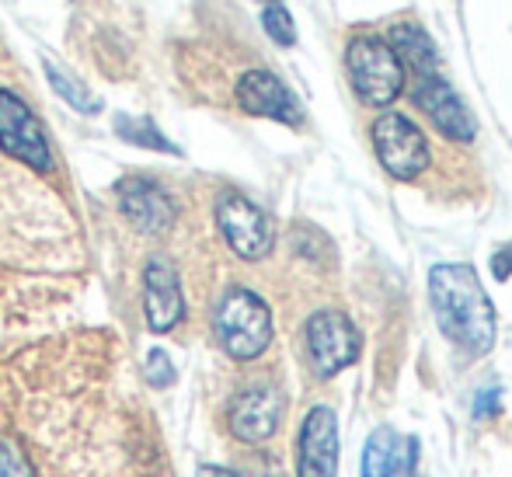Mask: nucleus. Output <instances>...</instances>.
Instances as JSON below:
<instances>
[{
	"instance_id": "obj_1",
	"label": "nucleus",
	"mask_w": 512,
	"mask_h": 477,
	"mask_svg": "<svg viewBox=\"0 0 512 477\" xmlns=\"http://www.w3.org/2000/svg\"><path fill=\"white\" fill-rule=\"evenodd\" d=\"M429 296L436 321L453 345L485 356L495 342V307L471 265H436L429 272Z\"/></svg>"
},
{
	"instance_id": "obj_2",
	"label": "nucleus",
	"mask_w": 512,
	"mask_h": 477,
	"mask_svg": "<svg viewBox=\"0 0 512 477\" xmlns=\"http://www.w3.org/2000/svg\"><path fill=\"white\" fill-rule=\"evenodd\" d=\"M213 335L234 359H258L272 342V314L258 293L234 286L220 296L213 310Z\"/></svg>"
},
{
	"instance_id": "obj_3",
	"label": "nucleus",
	"mask_w": 512,
	"mask_h": 477,
	"mask_svg": "<svg viewBox=\"0 0 512 477\" xmlns=\"http://www.w3.org/2000/svg\"><path fill=\"white\" fill-rule=\"evenodd\" d=\"M345 67H349L352 91L363 105L384 108L405 88V63L398 60L394 46L380 35H359L345 49Z\"/></svg>"
},
{
	"instance_id": "obj_4",
	"label": "nucleus",
	"mask_w": 512,
	"mask_h": 477,
	"mask_svg": "<svg viewBox=\"0 0 512 477\" xmlns=\"http://www.w3.org/2000/svg\"><path fill=\"white\" fill-rule=\"evenodd\" d=\"M373 150L387 175H394L398 182H411L429 168V143L422 129L401 112H387L373 122Z\"/></svg>"
},
{
	"instance_id": "obj_5",
	"label": "nucleus",
	"mask_w": 512,
	"mask_h": 477,
	"mask_svg": "<svg viewBox=\"0 0 512 477\" xmlns=\"http://www.w3.org/2000/svg\"><path fill=\"white\" fill-rule=\"evenodd\" d=\"M216 227L227 237V244L234 248V255L258 262L272 251V223L262 209L251 199H244L241 192H223L216 199Z\"/></svg>"
},
{
	"instance_id": "obj_6",
	"label": "nucleus",
	"mask_w": 512,
	"mask_h": 477,
	"mask_svg": "<svg viewBox=\"0 0 512 477\" xmlns=\"http://www.w3.org/2000/svg\"><path fill=\"white\" fill-rule=\"evenodd\" d=\"M0 147H4V154L18 157L21 164H28L35 171L53 168V150H49L46 129L39 126L32 108L14 91H0Z\"/></svg>"
},
{
	"instance_id": "obj_7",
	"label": "nucleus",
	"mask_w": 512,
	"mask_h": 477,
	"mask_svg": "<svg viewBox=\"0 0 512 477\" xmlns=\"http://www.w3.org/2000/svg\"><path fill=\"white\" fill-rule=\"evenodd\" d=\"M307 356L317 377H335L359 356V331L338 310H317L307 321Z\"/></svg>"
},
{
	"instance_id": "obj_8",
	"label": "nucleus",
	"mask_w": 512,
	"mask_h": 477,
	"mask_svg": "<svg viewBox=\"0 0 512 477\" xmlns=\"http://www.w3.org/2000/svg\"><path fill=\"white\" fill-rule=\"evenodd\" d=\"M283 390L272 387V383H255V387H244L241 394L230 401L227 408V425L241 443H265L272 432L283 422Z\"/></svg>"
},
{
	"instance_id": "obj_9",
	"label": "nucleus",
	"mask_w": 512,
	"mask_h": 477,
	"mask_svg": "<svg viewBox=\"0 0 512 477\" xmlns=\"http://www.w3.org/2000/svg\"><path fill=\"white\" fill-rule=\"evenodd\" d=\"M411 98L415 105L436 122V129L443 136L457 143H467L474 140V115L467 112V105L460 101L457 91L443 81V74L436 70H425V74H415V84H411Z\"/></svg>"
},
{
	"instance_id": "obj_10",
	"label": "nucleus",
	"mask_w": 512,
	"mask_h": 477,
	"mask_svg": "<svg viewBox=\"0 0 512 477\" xmlns=\"http://www.w3.org/2000/svg\"><path fill=\"white\" fill-rule=\"evenodd\" d=\"M115 199L129 223L140 234H164L175 223V199L154 182V178H122L115 185Z\"/></svg>"
},
{
	"instance_id": "obj_11",
	"label": "nucleus",
	"mask_w": 512,
	"mask_h": 477,
	"mask_svg": "<svg viewBox=\"0 0 512 477\" xmlns=\"http://www.w3.org/2000/svg\"><path fill=\"white\" fill-rule=\"evenodd\" d=\"M338 471V422L335 411L317 404L310 408L300 429L297 446V474L300 477H335Z\"/></svg>"
},
{
	"instance_id": "obj_12",
	"label": "nucleus",
	"mask_w": 512,
	"mask_h": 477,
	"mask_svg": "<svg viewBox=\"0 0 512 477\" xmlns=\"http://www.w3.org/2000/svg\"><path fill=\"white\" fill-rule=\"evenodd\" d=\"M237 101L248 115H262V119H276L286 126H300L304 122V108L293 98V91L279 81L269 70H248L237 81Z\"/></svg>"
},
{
	"instance_id": "obj_13",
	"label": "nucleus",
	"mask_w": 512,
	"mask_h": 477,
	"mask_svg": "<svg viewBox=\"0 0 512 477\" xmlns=\"http://www.w3.org/2000/svg\"><path fill=\"white\" fill-rule=\"evenodd\" d=\"M143 310H147L150 331H171L185 314L178 272L164 258H150L143 269Z\"/></svg>"
},
{
	"instance_id": "obj_14",
	"label": "nucleus",
	"mask_w": 512,
	"mask_h": 477,
	"mask_svg": "<svg viewBox=\"0 0 512 477\" xmlns=\"http://www.w3.org/2000/svg\"><path fill=\"white\" fill-rule=\"evenodd\" d=\"M363 477H398V436L380 425L363 450Z\"/></svg>"
},
{
	"instance_id": "obj_15",
	"label": "nucleus",
	"mask_w": 512,
	"mask_h": 477,
	"mask_svg": "<svg viewBox=\"0 0 512 477\" xmlns=\"http://www.w3.org/2000/svg\"><path fill=\"white\" fill-rule=\"evenodd\" d=\"M115 133H119L126 143H133V147H150V150H161V154H178V147L154 126V119L119 115V119H115Z\"/></svg>"
},
{
	"instance_id": "obj_16",
	"label": "nucleus",
	"mask_w": 512,
	"mask_h": 477,
	"mask_svg": "<svg viewBox=\"0 0 512 477\" xmlns=\"http://www.w3.org/2000/svg\"><path fill=\"white\" fill-rule=\"evenodd\" d=\"M46 77H49V84H53L56 95H60L63 101H70L77 112H98V108H102V105H98V98L88 95V88H84V84H77L67 70H60L56 63H49V60H46Z\"/></svg>"
},
{
	"instance_id": "obj_17",
	"label": "nucleus",
	"mask_w": 512,
	"mask_h": 477,
	"mask_svg": "<svg viewBox=\"0 0 512 477\" xmlns=\"http://www.w3.org/2000/svg\"><path fill=\"white\" fill-rule=\"evenodd\" d=\"M262 25H265V32H269V39L279 42V46H293V42H297V28H293V18H290V11H286L283 4L265 7Z\"/></svg>"
},
{
	"instance_id": "obj_18",
	"label": "nucleus",
	"mask_w": 512,
	"mask_h": 477,
	"mask_svg": "<svg viewBox=\"0 0 512 477\" xmlns=\"http://www.w3.org/2000/svg\"><path fill=\"white\" fill-rule=\"evenodd\" d=\"M0 477H35L32 460L11 436H0Z\"/></svg>"
},
{
	"instance_id": "obj_19",
	"label": "nucleus",
	"mask_w": 512,
	"mask_h": 477,
	"mask_svg": "<svg viewBox=\"0 0 512 477\" xmlns=\"http://www.w3.org/2000/svg\"><path fill=\"white\" fill-rule=\"evenodd\" d=\"M143 377H147L150 387H168L175 383V363L164 349H150L147 366H143Z\"/></svg>"
},
{
	"instance_id": "obj_20",
	"label": "nucleus",
	"mask_w": 512,
	"mask_h": 477,
	"mask_svg": "<svg viewBox=\"0 0 512 477\" xmlns=\"http://www.w3.org/2000/svg\"><path fill=\"white\" fill-rule=\"evenodd\" d=\"M492 269H495V276H499V279L512 276V244H509V248H502L499 255L492 258Z\"/></svg>"
},
{
	"instance_id": "obj_21",
	"label": "nucleus",
	"mask_w": 512,
	"mask_h": 477,
	"mask_svg": "<svg viewBox=\"0 0 512 477\" xmlns=\"http://www.w3.org/2000/svg\"><path fill=\"white\" fill-rule=\"evenodd\" d=\"M415 453H418V439H408V453H405V477H418L415 474Z\"/></svg>"
},
{
	"instance_id": "obj_22",
	"label": "nucleus",
	"mask_w": 512,
	"mask_h": 477,
	"mask_svg": "<svg viewBox=\"0 0 512 477\" xmlns=\"http://www.w3.org/2000/svg\"><path fill=\"white\" fill-rule=\"evenodd\" d=\"M199 477H234V474L223 471V467H203V471H199Z\"/></svg>"
},
{
	"instance_id": "obj_23",
	"label": "nucleus",
	"mask_w": 512,
	"mask_h": 477,
	"mask_svg": "<svg viewBox=\"0 0 512 477\" xmlns=\"http://www.w3.org/2000/svg\"><path fill=\"white\" fill-rule=\"evenodd\" d=\"M234 477H248V474H234ZM255 477H269V474H255Z\"/></svg>"
}]
</instances>
